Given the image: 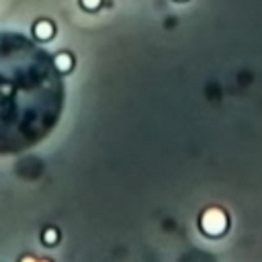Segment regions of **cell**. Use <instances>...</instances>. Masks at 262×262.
<instances>
[{"label":"cell","instance_id":"obj_1","mask_svg":"<svg viewBox=\"0 0 262 262\" xmlns=\"http://www.w3.org/2000/svg\"><path fill=\"white\" fill-rule=\"evenodd\" d=\"M63 86L53 59L18 33H0V156L37 145L59 121Z\"/></svg>","mask_w":262,"mask_h":262},{"label":"cell","instance_id":"obj_2","mask_svg":"<svg viewBox=\"0 0 262 262\" xmlns=\"http://www.w3.org/2000/svg\"><path fill=\"white\" fill-rule=\"evenodd\" d=\"M201 227H203V231L209 233V235H219V233H223L225 227H227V215H225L221 209H217V207L207 209V211L203 213V217H201Z\"/></svg>","mask_w":262,"mask_h":262},{"label":"cell","instance_id":"obj_3","mask_svg":"<svg viewBox=\"0 0 262 262\" xmlns=\"http://www.w3.org/2000/svg\"><path fill=\"white\" fill-rule=\"evenodd\" d=\"M33 33H35V37H37V39H41V41H49V39L53 37V33H55V27H53V23H49V20L41 18V20H37V23H35Z\"/></svg>","mask_w":262,"mask_h":262},{"label":"cell","instance_id":"obj_4","mask_svg":"<svg viewBox=\"0 0 262 262\" xmlns=\"http://www.w3.org/2000/svg\"><path fill=\"white\" fill-rule=\"evenodd\" d=\"M53 63H55V68L61 72V74H66V72H70L72 70V66H74V59H72V55L70 53H57L55 57H53Z\"/></svg>","mask_w":262,"mask_h":262},{"label":"cell","instance_id":"obj_5","mask_svg":"<svg viewBox=\"0 0 262 262\" xmlns=\"http://www.w3.org/2000/svg\"><path fill=\"white\" fill-rule=\"evenodd\" d=\"M57 239H59V233H57V229L49 227V229H45V231H43V242H45L47 246H53Z\"/></svg>","mask_w":262,"mask_h":262},{"label":"cell","instance_id":"obj_6","mask_svg":"<svg viewBox=\"0 0 262 262\" xmlns=\"http://www.w3.org/2000/svg\"><path fill=\"white\" fill-rule=\"evenodd\" d=\"M80 2H82V6H84L86 10H94V8L100 6V0H80Z\"/></svg>","mask_w":262,"mask_h":262}]
</instances>
